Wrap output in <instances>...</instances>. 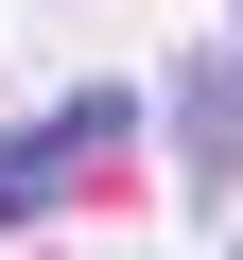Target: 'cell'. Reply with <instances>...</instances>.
Segmentation results:
<instances>
[{
  "label": "cell",
  "mask_w": 243,
  "mask_h": 260,
  "mask_svg": "<svg viewBox=\"0 0 243 260\" xmlns=\"http://www.w3.org/2000/svg\"><path fill=\"white\" fill-rule=\"evenodd\" d=\"M122 156H139V87H70L52 121H0V225H52V208H87Z\"/></svg>",
  "instance_id": "cell-1"
},
{
  "label": "cell",
  "mask_w": 243,
  "mask_h": 260,
  "mask_svg": "<svg viewBox=\"0 0 243 260\" xmlns=\"http://www.w3.org/2000/svg\"><path fill=\"white\" fill-rule=\"evenodd\" d=\"M174 156H191L208 191L243 174V52H191V70H174Z\"/></svg>",
  "instance_id": "cell-2"
},
{
  "label": "cell",
  "mask_w": 243,
  "mask_h": 260,
  "mask_svg": "<svg viewBox=\"0 0 243 260\" xmlns=\"http://www.w3.org/2000/svg\"><path fill=\"white\" fill-rule=\"evenodd\" d=\"M226 260H243V243H226Z\"/></svg>",
  "instance_id": "cell-3"
}]
</instances>
